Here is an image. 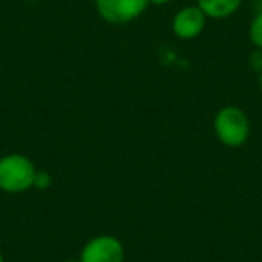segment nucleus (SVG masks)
Listing matches in <instances>:
<instances>
[{"mask_svg": "<svg viewBox=\"0 0 262 262\" xmlns=\"http://www.w3.org/2000/svg\"><path fill=\"white\" fill-rule=\"evenodd\" d=\"M38 169L29 157L9 153L0 157V190L8 194H22L33 189Z\"/></svg>", "mask_w": 262, "mask_h": 262, "instance_id": "1", "label": "nucleus"}, {"mask_svg": "<svg viewBox=\"0 0 262 262\" xmlns=\"http://www.w3.org/2000/svg\"><path fill=\"white\" fill-rule=\"evenodd\" d=\"M214 133L226 147H241L250 137V119L239 106H223L214 117Z\"/></svg>", "mask_w": 262, "mask_h": 262, "instance_id": "2", "label": "nucleus"}, {"mask_svg": "<svg viewBox=\"0 0 262 262\" xmlns=\"http://www.w3.org/2000/svg\"><path fill=\"white\" fill-rule=\"evenodd\" d=\"M147 0H95V11L112 26H126L144 15Z\"/></svg>", "mask_w": 262, "mask_h": 262, "instance_id": "3", "label": "nucleus"}, {"mask_svg": "<svg viewBox=\"0 0 262 262\" xmlns=\"http://www.w3.org/2000/svg\"><path fill=\"white\" fill-rule=\"evenodd\" d=\"M126 251L117 237L102 233L95 235L83 246L79 262H124Z\"/></svg>", "mask_w": 262, "mask_h": 262, "instance_id": "4", "label": "nucleus"}, {"mask_svg": "<svg viewBox=\"0 0 262 262\" xmlns=\"http://www.w3.org/2000/svg\"><path fill=\"white\" fill-rule=\"evenodd\" d=\"M207 16L198 6H185L172 18V33L180 40H194L205 31Z\"/></svg>", "mask_w": 262, "mask_h": 262, "instance_id": "5", "label": "nucleus"}, {"mask_svg": "<svg viewBox=\"0 0 262 262\" xmlns=\"http://www.w3.org/2000/svg\"><path fill=\"white\" fill-rule=\"evenodd\" d=\"M243 0H196V6L205 13L207 18L226 20L235 15Z\"/></svg>", "mask_w": 262, "mask_h": 262, "instance_id": "6", "label": "nucleus"}, {"mask_svg": "<svg viewBox=\"0 0 262 262\" xmlns=\"http://www.w3.org/2000/svg\"><path fill=\"white\" fill-rule=\"evenodd\" d=\"M250 40L255 49H262V9L253 16L250 24Z\"/></svg>", "mask_w": 262, "mask_h": 262, "instance_id": "7", "label": "nucleus"}, {"mask_svg": "<svg viewBox=\"0 0 262 262\" xmlns=\"http://www.w3.org/2000/svg\"><path fill=\"white\" fill-rule=\"evenodd\" d=\"M51 185H52V176L49 174L47 171H38V172H36V176H34L33 189H38V190H47Z\"/></svg>", "mask_w": 262, "mask_h": 262, "instance_id": "8", "label": "nucleus"}, {"mask_svg": "<svg viewBox=\"0 0 262 262\" xmlns=\"http://www.w3.org/2000/svg\"><path fill=\"white\" fill-rule=\"evenodd\" d=\"M248 65L253 72H257L258 76H262V49H253V52L250 54Z\"/></svg>", "mask_w": 262, "mask_h": 262, "instance_id": "9", "label": "nucleus"}, {"mask_svg": "<svg viewBox=\"0 0 262 262\" xmlns=\"http://www.w3.org/2000/svg\"><path fill=\"white\" fill-rule=\"evenodd\" d=\"M147 2L153 6H165V4H169L171 0H147Z\"/></svg>", "mask_w": 262, "mask_h": 262, "instance_id": "10", "label": "nucleus"}, {"mask_svg": "<svg viewBox=\"0 0 262 262\" xmlns=\"http://www.w3.org/2000/svg\"><path fill=\"white\" fill-rule=\"evenodd\" d=\"M258 86H260V94H262V76H258Z\"/></svg>", "mask_w": 262, "mask_h": 262, "instance_id": "11", "label": "nucleus"}, {"mask_svg": "<svg viewBox=\"0 0 262 262\" xmlns=\"http://www.w3.org/2000/svg\"><path fill=\"white\" fill-rule=\"evenodd\" d=\"M63 262H79V258H77V260H74V258H67V260H63Z\"/></svg>", "mask_w": 262, "mask_h": 262, "instance_id": "12", "label": "nucleus"}, {"mask_svg": "<svg viewBox=\"0 0 262 262\" xmlns=\"http://www.w3.org/2000/svg\"><path fill=\"white\" fill-rule=\"evenodd\" d=\"M0 262H6L4 260V255H2V251H0Z\"/></svg>", "mask_w": 262, "mask_h": 262, "instance_id": "13", "label": "nucleus"}]
</instances>
